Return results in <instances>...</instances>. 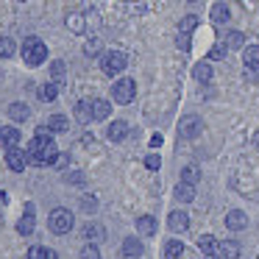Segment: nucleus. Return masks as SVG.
Segmentation results:
<instances>
[{
  "label": "nucleus",
  "mask_w": 259,
  "mask_h": 259,
  "mask_svg": "<svg viewBox=\"0 0 259 259\" xmlns=\"http://www.w3.org/2000/svg\"><path fill=\"white\" fill-rule=\"evenodd\" d=\"M25 151H28L31 164H36V167H51L53 159L59 156V148L51 137H34V142H31Z\"/></svg>",
  "instance_id": "obj_1"
},
{
  "label": "nucleus",
  "mask_w": 259,
  "mask_h": 259,
  "mask_svg": "<svg viewBox=\"0 0 259 259\" xmlns=\"http://www.w3.org/2000/svg\"><path fill=\"white\" fill-rule=\"evenodd\" d=\"M23 59L28 67H39L42 62L48 59V48L42 39H36V36H28V39L23 42Z\"/></svg>",
  "instance_id": "obj_2"
},
{
  "label": "nucleus",
  "mask_w": 259,
  "mask_h": 259,
  "mask_svg": "<svg viewBox=\"0 0 259 259\" xmlns=\"http://www.w3.org/2000/svg\"><path fill=\"white\" fill-rule=\"evenodd\" d=\"M125 64H128V56H125L123 51H106L101 56V70L109 75V78H112V75H117V73H123Z\"/></svg>",
  "instance_id": "obj_3"
},
{
  "label": "nucleus",
  "mask_w": 259,
  "mask_h": 259,
  "mask_svg": "<svg viewBox=\"0 0 259 259\" xmlns=\"http://www.w3.org/2000/svg\"><path fill=\"white\" fill-rule=\"evenodd\" d=\"M48 226H51V231H56V234H67L75 226V218H73L70 209H53L51 218H48Z\"/></svg>",
  "instance_id": "obj_4"
},
{
  "label": "nucleus",
  "mask_w": 259,
  "mask_h": 259,
  "mask_svg": "<svg viewBox=\"0 0 259 259\" xmlns=\"http://www.w3.org/2000/svg\"><path fill=\"white\" fill-rule=\"evenodd\" d=\"M134 95H137V84H134V78H120V81H114V87H112V98H114V103L125 106V103L134 101Z\"/></svg>",
  "instance_id": "obj_5"
},
{
  "label": "nucleus",
  "mask_w": 259,
  "mask_h": 259,
  "mask_svg": "<svg viewBox=\"0 0 259 259\" xmlns=\"http://www.w3.org/2000/svg\"><path fill=\"white\" fill-rule=\"evenodd\" d=\"M201 131H203V120L198 117V114H187V117H181L179 134L184 137V140H195V137H201Z\"/></svg>",
  "instance_id": "obj_6"
},
{
  "label": "nucleus",
  "mask_w": 259,
  "mask_h": 259,
  "mask_svg": "<svg viewBox=\"0 0 259 259\" xmlns=\"http://www.w3.org/2000/svg\"><path fill=\"white\" fill-rule=\"evenodd\" d=\"M28 151H23V148H9L6 151V164H9V170H14V173H23L25 167H28Z\"/></svg>",
  "instance_id": "obj_7"
},
{
  "label": "nucleus",
  "mask_w": 259,
  "mask_h": 259,
  "mask_svg": "<svg viewBox=\"0 0 259 259\" xmlns=\"http://www.w3.org/2000/svg\"><path fill=\"white\" fill-rule=\"evenodd\" d=\"M106 137L112 142H123L125 137H128V123H125V120H112V125L106 128Z\"/></svg>",
  "instance_id": "obj_8"
},
{
  "label": "nucleus",
  "mask_w": 259,
  "mask_h": 259,
  "mask_svg": "<svg viewBox=\"0 0 259 259\" xmlns=\"http://www.w3.org/2000/svg\"><path fill=\"white\" fill-rule=\"evenodd\" d=\"M0 142L6 148H14V145L23 142V134H20V128H14V125H3V128H0Z\"/></svg>",
  "instance_id": "obj_9"
},
{
  "label": "nucleus",
  "mask_w": 259,
  "mask_h": 259,
  "mask_svg": "<svg viewBox=\"0 0 259 259\" xmlns=\"http://www.w3.org/2000/svg\"><path fill=\"white\" fill-rule=\"evenodd\" d=\"M36 98H39L42 103H53L59 98V84L56 81H48V84H42L39 90H36Z\"/></svg>",
  "instance_id": "obj_10"
},
{
  "label": "nucleus",
  "mask_w": 259,
  "mask_h": 259,
  "mask_svg": "<svg viewBox=\"0 0 259 259\" xmlns=\"http://www.w3.org/2000/svg\"><path fill=\"white\" fill-rule=\"evenodd\" d=\"M226 226H229L231 231H242V229L248 226V214L240 212V209H234V212L226 214Z\"/></svg>",
  "instance_id": "obj_11"
},
{
  "label": "nucleus",
  "mask_w": 259,
  "mask_h": 259,
  "mask_svg": "<svg viewBox=\"0 0 259 259\" xmlns=\"http://www.w3.org/2000/svg\"><path fill=\"white\" fill-rule=\"evenodd\" d=\"M142 251H145V248H142V242L137 240V237H125V240H123V253L128 259H140Z\"/></svg>",
  "instance_id": "obj_12"
},
{
  "label": "nucleus",
  "mask_w": 259,
  "mask_h": 259,
  "mask_svg": "<svg viewBox=\"0 0 259 259\" xmlns=\"http://www.w3.org/2000/svg\"><path fill=\"white\" fill-rule=\"evenodd\" d=\"M167 226H170L173 231H187V229H190V218H187L184 212H179V209H176V212H170Z\"/></svg>",
  "instance_id": "obj_13"
},
{
  "label": "nucleus",
  "mask_w": 259,
  "mask_h": 259,
  "mask_svg": "<svg viewBox=\"0 0 259 259\" xmlns=\"http://www.w3.org/2000/svg\"><path fill=\"white\" fill-rule=\"evenodd\" d=\"M242 64H245V70H259V45L242 51Z\"/></svg>",
  "instance_id": "obj_14"
},
{
  "label": "nucleus",
  "mask_w": 259,
  "mask_h": 259,
  "mask_svg": "<svg viewBox=\"0 0 259 259\" xmlns=\"http://www.w3.org/2000/svg\"><path fill=\"white\" fill-rule=\"evenodd\" d=\"M17 231H20L23 237H31V234H34V206H28V209H25L23 220L17 223Z\"/></svg>",
  "instance_id": "obj_15"
},
{
  "label": "nucleus",
  "mask_w": 259,
  "mask_h": 259,
  "mask_svg": "<svg viewBox=\"0 0 259 259\" xmlns=\"http://www.w3.org/2000/svg\"><path fill=\"white\" fill-rule=\"evenodd\" d=\"M137 231H140L142 237L156 234V218H151V214H142V218L137 220Z\"/></svg>",
  "instance_id": "obj_16"
},
{
  "label": "nucleus",
  "mask_w": 259,
  "mask_h": 259,
  "mask_svg": "<svg viewBox=\"0 0 259 259\" xmlns=\"http://www.w3.org/2000/svg\"><path fill=\"white\" fill-rule=\"evenodd\" d=\"M9 117H12L14 123H25V120L31 117V109L25 106V103H12V106H9Z\"/></svg>",
  "instance_id": "obj_17"
},
{
  "label": "nucleus",
  "mask_w": 259,
  "mask_h": 259,
  "mask_svg": "<svg viewBox=\"0 0 259 259\" xmlns=\"http://www.w3.org/2000/svg\"><path fill=\"white\" fill-rule=\"evenodd\" d=\"M92 114H95V120H106L112 114V103L103 101V98H95L92 101Z\"/></svg>",
  "instance_id": "obj_18"
},
{
  "label": "nucleus",
  "mask_w": 259,
  "mask_h": 259,
  "mask_svg": "<svg viewBox=\"0 0 259 259\" xmlns=\"http://www.w3.org/2000/svg\"><path fill=\"white\" fill-rule=\"evenodd\" d=\"M176 198L184 203H190L192 198H195V184H190V181H181V184H176Z\"/></svg>",
  "instance_id": "obj_19"
},
{
  "label": "nucleus",
  "mask_w": 259,
  "mask_h": 259,
  "mask_svg": "<svg viewBox=\"0 0 259 259\" xmlns=\"http://www.w3.org/2000/svg\"><path fill=\"white\" fill-rule=\"evenodd\" d=\"M75 117H78V123H90V120H95V114H92V101L75 103Z\"/></svg>",
  "instance_id": "obj_20"
},
{
  "label": "nucleus",
  "mask_w": 259,
  "mask_h": 259,
  "mask_svg": "<svg viewBox=\"0 0 259 259\" xmlns=\"http://www.w3.org/2000/svg\"><path fill=\"white\" fill-rule=\"evenodd\" d=\"M198 248H201L206 256H212V253H218V248H220V242L214 240L212 234H203V237H198Z\"/></svg>",
  "instance_id": "obj_21"
},
{
  "label": "nucleus",
  "mask_w": 259,
  "mask_h": 259,
  "mask_svg": "<svg viewBox=\"0 0 259 259\" xmlns=\"http://www.w3.org/2000/svg\"><path fill=\"white\" fill-rule=\"evenodd\" d=\"M192 75H195V81H201V84L212 81V64H209V62H198L195 67H192Z\"/></svg>",
  "instance_id": "obj_22"
},
{
  "label": "nucleus",
  "mask_w": 259,
  "mask_h": 259,
  "mask_svg": "<svg viewBox=\"0 0 259 259\" xmlns=\"http://www.w3.org/2000/svg\"><path fill=\"white\" fill-rule=\"evenodd\" d=\"M229 20H231L229 6H226V3H214V6H212V23L223 25V23H229Z\"/></svg>",
  "instance_id": "obj_23"
},
{
  "label": "nucleus",
  "mask_w": 259,
  "mask_h": 259,
  "mask_svg": "<svg viewBox=\"0 0 259 259\" xmlns=\"http://www.w3.org/2000/svg\"><path fill=\"white\" fill-rule=\"evenodd\" d=\"M218 253H220L223 259H237V256H240V245H237L234 240H226V242H220Z\"/></svg>",
  "instance_id": "obj_24"
},
{
  "label": "nucleus",
  "mask_w": 259,
  "mask_h": 259,
  "mask_svg": "<svg viewBox=\"0 0 259 259\" xmlns=\"http://www.w3.org/2000/svg\"><path fill=\"white\" fill-rule=\"evenodd\" d=\"M84 237H87V240H92V242H101L103 237H106V231H103L101 223H87L84 226Z\"/></svg>",
  "instance_id": "obj_25"
},
{
  "label": "nucleus",
  "mask_w": 259,
  "mask_h": 259,
  "mask_svg": "<svg viewBox=\"0 0 259 259\" xmlns=\"http://www.w3.org/2000/svg\"><path fill=\"white\" fill-rule=\"evenodd\" d=\"M28 259H59L53 248H45V245H34L28 248Z\"/></svg>",
  "instance_id": "obj_26"
},
{
  "label": "nucleus",
  "mask_w": 259,
  "mask_h": 259,
  "mask_svg": "<svg viewBox=\"0 0 259 259\" xmlns=\"http://www.w3.org/2000/svg\"><path fill=\"white\" fill-rule=\"evenodd\" d=\"M48 125H51L53 134H64L70 123H67V117H64V114H51V117H48Z\"/></svg>",
  "instance_id": "obj_27"
},
{
  "label": "nucleus",
  "mask_w": 259,
  "mask_h": 259,
  "mask_svg": "<svg viewBox=\"0 0 259 259\" xmlns=\"http://www.w3.org/2000/svg\"><path fill=\"white\" fill-rule=\"evenodd\" d=\"M223 45L229 48V51H237V48L245 45V36H242L240 31H229V34H226V42H223Z\"/></svg>",
  "instance_id": "obj_28"
},
{
  "label": "nucleus",
  "mask_w": 259,
  "mask_h": 259,
  "mask_svg": "<svg viewBox=\"0 0 259 259\" xmlns=\"http://www.w3.org/2000/svg\"><path fill=\"white\" fill-rule=\"evenodd\" d=\"M17 53V45H14L12 36H0V56L3 59H12Z\"/></svg>",
  "instance_id": "obj_29"
},
{
  "label": "nucleus",
  "mask_w": 259,
  "mask_h": 259,
  "mask_svg": "<svg viewBox=\"0 0 259 259\" xmlns=\"http://www.w3.org/2000/svg\"><path fill=\"white\" fill-rule=\"evenodd\" d=\"M181 253H184V242H179V240H170L167 245H164V256H167V259H179Z\"/></svg>",
  "instance_id": "obj_30"
},
{
  "label": "nucleus",
  "mask_w": 259,
  "mask_h": 259,
  "mask_svg": "<svg viewBox=\"0 0 259 259\" xmlns=\"http://www.w3.org/2000/svg\"><path fill=\"white\" fill-rule=\"evenodd\" d=\"M51 75H53L56 84H62V81L67 78V64H64V62H53L51 64Z\"/></svg>",
  "instance_id": "obj_31"
},
{
  "label": "nucleus",
  "mask_w": 259,
  "mask_h": 259,
  "mask_svg": "<svg viewBox=\"0 0 259 259\" xmlns=\"http://www.w3.org/2000/svg\"><path fill=\"white\" fill-rule=\"evenodd\" d=\"M181 181H190V184H198V181H201V170H198L195 164L184 167V170H181Z\"/></svg>",
  "instance_id": "obj_32"
},
{
  "label": "nucleus",
  "mask_w": 259,
  "mask_h": 259,
  "mask_svg": "<svg viewBox=\"0 0 259 259\" xmlns=\"http://www.w3.org/2000/svg\"><path fill=\"white\" fill-rule=\"evenodd\" d=\"M195 25H198V17H195V14H187V17L179 23V31H181V34H192Z\"/></svg>",
  "instance_id": "obj_33"
},
{
  "label": "nucleus",
  "mask_w": 259,
  "mask_h": 259,
  "mask_svg": "<svg viewBox=\"0 0 259 259\" xmlns=\"http://www.w3.org/2000/svg\"><path fill=\"white\" fill-rule=\"evenodd\" d=\"M226 51H229L226 45H214L212 51H209V59H212V62H220V59H226Z\"/></svg>",
  "instance_id": "obj_34"
},
{
  "label": "nucleus",
  "mask_w": 259,
  "mask_h": 259,
  "mask_svg": "<svg viewBox=\"0 0 259 259\" xmlns=\"http://www.w3.org/2000/svg\"><path fill=\"white\" fill-rule=\"evenodd\" d=\"M81 259H101V251L95 245H84L81 248Z\"/></svg>",
  "instance_id": "obj_35"
},
{
  "label": "nucleus",
  "mask_w": 259,
  "mask_h": 259,
  "mask_svg": "<svg viewBox=\"0 0 259 259\" xmlns=\"http://www.w3.org/2000/svg\"><path fill=\"white\" fill-rule=\"evenodd\" d=\"M145 167H148V170H159V167H162V159H159V153L145 156Z\"/></svg>",
  "instance_id": "obj_36"
},
{
  "label": "nucleus",
  "mask_w": 259,
  "mask_h": 259,
  "mask_svg": "<svg viewBox=\"0 0 259 259\" xmlns=\"http://www.w3.org/2000/svg\"><path fill=\"white\" fill-rule=\"evenodd\" d=\"M67 23H70V28H73L75 34H81V31H84V20H81L78 14H73V17H70Z\"/></svg>",
  "instance_id": "obj_37"
},
{
  "label": "nucleus",
  "mask_w": 259,
  "mask_h": 259,
  "mask_svg": "<svg viewBox=\"0 0 259 259\" xmlns=\"http://www.w3.org/2000/svg\"><path fill=\"white\" fill-rule=\"evenodd\" d=\"M67 164H70V156H67V153H59V156L53 159L51 167H67Z\"/></svg>",
  "instance_id": "obj_38"
},
{
  "label": "nucleus",
  "mask_w": 259,
  "mask_h": 259,
  "mask_svg": "<svg viewBox=\"0 0 259 259\" xmlns=\"http://www.w3.org/2000/svg\"><path fill=\"white\" fill-rule=\"evenodd\" d=\"M176 45H179L181 51H190V34H181V31H179V39H176Z\"/></svg>",
  "instance_id": "obj_39"
},
{
  "label": "nucleus",
  "mask_w": 259,
  "mask_h": 259,
  "mask_svg": "<svg viewBox=\"0 0 259 259\" xmlns=\"http://www.w3.org/2000/svg\"><path fill=\"white\" fill-rule=\"evenodd\" d=\"M84 53H87V56H98V39H92V42H87V48H84Z\"/></svg>",
  "instance_id": "obj_40"
},
{
  "label": "nucleus",
  "mask_w": 259,
  "mask_h": 259,
  "mask_svg": "<svg viewBox=\"0 0 259 259\" xmlns=\"http://www.w3.org/2000/svg\"><path fill=\"white\" fill-rule=\"evenodd\" d=\"M67 181H70V184H81V181H84V173H70Z\"/></svg>",
  "instance_id": "obj_41"
},
{
  "label": "nucleus",
  "mask_w": 259,
  "mask_h": 259,
  "mask_svg": "<svg viewBox=\"0 0 259 259\" xmlns=\"http://www.w3.org/2000/svg\"><path fill=\"white\" fill-rule=\"evenodd\" d=\"M159 145H162V134H153L151 137V148H159Z\"/></svg>",
  "instance_id": "obj_42"
},
{
  "label": "nucleus",
  "mask_w": 259,
  "mask_h": 259,
  "mask_svg": "<svg viewBox=\"0 0 259 259\" xmlns=\"http://www.w3.org/2000/svg\"><path fill=\"white\" fill-rule=\"evenodd\" d=\"M81 142H84V145H92V142H95V137H92V134H84V137H81Z\"/></svg>",
  "instance_id": "obj_43"
},
{
  "label": "nucleus",
  "mask_w": 259,
  "mask_h": 259,
  "mask_svg": "<svg viewBox=\"0 0 259 259\" xmlns=\"http://www.w3.org/2000/svg\"><path fill=\"white\" fill-rule=\"evenodd\" d=\"M253 148H256V151H259V131H256V134H253Z\"/></svg>",
  "instance_id": "obj_44"
},
{
  "label": "nucleus",
  "mask_w": 259,
  "mask_h": 259,
  "mask_svg": "<svg viewBox=\"0 0 259 259\" xmlns=\"http://www.w3.org/2000/svg\"><path fill=\"white\" fill-rule=\"evenodd\" d=\"M9 198H6V192H0V203H6Z\"/></svg>",
  "instance_id": "obj_45"
},
{
  "label": "nucleus",
  "mask_w": 259,
  "mask_h": 259,
  "mask_svg": "<svg viewBox=\"0 0 259 259\" xmlns=\"http://www.w3.org/2000/svg\"><path fill=\"white\" fill-rule=\"evenodd\" d=\"M206 259H218V256H214V253H212V256H206Z\"/></svg>",
  "instance_id": "obj_46"
},
{
  "label": "nucleus",
  "mask_w": 259,
  "mask_h": 259,
  "mask_svg": "<svg viewBox=\"0 0 259 259\" xmlns=\"http://www.w3.org/2000/svg\"><path fill=\"white\" fill-rule=\"evenodd\" d=\"M17 3H23V0H17Z\"/></svg>",
  "instance_id": "obj_47"
},
{
  "label": "nucleus",
  "mask_w": 259,
  "mask_h": 259,
  "mask_svg": "<svg viewBox=\"0 0 259 259\" xmlns=\"http://www.w3.org/2000/svg\"><path fill=\"white\" fill-rule=\"evenodd\" d=\"M190 3H195V0H190Z\"/></svg>",
  "instance_id": "obj_48"
}]
</instances>
